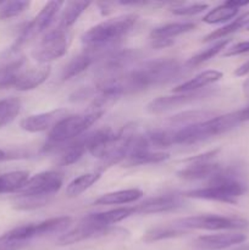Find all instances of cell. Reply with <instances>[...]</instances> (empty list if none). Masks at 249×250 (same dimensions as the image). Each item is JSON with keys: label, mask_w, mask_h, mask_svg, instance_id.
<instances>
[{"label": "cell", "mask_w": 249, "mask_h": 250, "mask_svg": "<svg viewBox=\"0 0 249 250\" xmlns=\"http://www.w3.org/2000/svg\"><path fill=\"white\" fill-rule=\"evenodd\" d=\"M187 231L178 229L176 227H155L145 232L143 236V241L145 243H153V242L163 241V239L177 238V237L185 236Z\"/></svg>", "instance_id": "30"}, {"label": "cell", "mask_w": 249, "mask_h": 250, "mask_svg": "<svg viewBox=\"0 0 249 250\" xmlns=\"http://www.w3.org/2000/svg\"><path fill=\"white\" fill-rule=\"evenodd\" d=\"M149 142V146L155 148H168L173 146V132L167 129H153L145 134Z\"/></svg>", "instance_id": "32"}, {"label": "cell", "mask_w": 249, "mask_h": 250, "mask_svg": "<svg viewBox=\"0 0 249 250\" xmlns=\"http://www.w3.org/2000/svg\"><path fill=\"white\" fill-rule=\"evenodd\" d=\"M211 93L212 90L204 89L203 92L202 90H197V92L189 93H177L176 95L158 97L146 105V110L153 115H160L164 114V112L170 111V110L177 109L180 106H185V105L190 104L193 102H197L202 98L209 97Z\"/></svg>", "instance_id": "9"}, {"label": "cell", "mask_w": 249, "mask_h": 250, "mask_svg": "<svg viewBox=\"0 0 249 250\" xmlns=\"http://www.w3.org/2000/svg\"><path fill=\"white\" fill-rule=\"evenodd\" d=\"M109 227H104L98 224L92 215L83 217L80 224L72 229L71 231L66 232L65 234L58 239V246H71V244L80 243V242L85 241V239L93 238V237L103 236L109 231Z\"/></svg>", "instance_id": "10"}, {"label": "cell", "mask_w": 249, "mask_h": 250, "mask_svg": "<svg viewBox=\"0 0 249 250\" xmlns=\"http://www.w3.org/2000/svg\"><path fill=\"white\" fill-rule=\"evenodd\" d=\"M100 172H88L84 175H81L80 177L71 181L66 187V194L70 198H76L89 189L93 185L99 181Z\"/></svg>", "instance_id": "27"}, {"label": "cell", "mask_w": 249, "mask_h": 250, "mask_svg": "<svg viewBox=\"0 0 249 250\" xmlns=\"http://www.w3.org/2000/svg\"><path fill=\"white\" fill-rule=\"evenodd\" d=\"M62 1H49L46 2L43 6V9L39 11V14L32 20L29 23H27V26L22 29L21 34L17 38L16 43L12 45V50L19 51L23 44L28 43L29 41H32L33 38L38 37L39 34L43 33L50 23L53 22L54 17L56 16L58 11L60 10V7L62 6Z\"/></svg>", "instance_id": "7"}, {"label": "cell", "mask_w": 249, "mask_h": 250, "mask_svg": "<svg viewBox=\"0 0 249 250\" xmlns=\"http://www.w3.org/2000/svg\"><path fill=\"white\" fill-rule=\"evenodd\" d=\"M31 2L29 1H9L2 2V6L0 7V20L5 21V20L12 19L22 12L26 11L29 7Z\"/></svg>", "instance_id": "34"}, {"label": "cell", "mask_w": 249, "mask_h": 250, "mask_svg": "<svg viewBox=\"0 0 249 250\" xmlns=\"http://www.w3.org/2000/svg\"><path fill=\"white\" fill-rule=\"evenodd\" d=\"M62 183L63 178L61 173L56 171H44L29 177L17 194L51 198L60 190Z\"/></svg>", "instance_id": "8"}, {"label": "cell", "mask_w": 249, "mask_h": 250, "mask_svg": "<svg viewBox=\"0 0 249 250\" xmlns=\"http://www.w3.org/2000/svg\"><path fill=\"white\" fill-rule=\"evenodd\" d=\"M231 43V39H221V41H217L216 43L212 44L211 46H209L208 49H205L204 51H200V53L195 54L194 56L189 59L187 61V65L190 67H194V66H199L202 63L207 62L210 59L215 58L217 54L221 53L222 50H226V46Z\"/></svg>", "instance_id": "28"}, {"label": "cell", "mask_w": 249, "mask_h": 250, "mask_svg": "<svg viewBox=\"0 0 249 250\" xmlns=\"http://www.w3.org/2000/svg\"><path fill=\"white\" fill-rule=\"evenodd\" d=\"M4 159H6V153H5L4 150H1V149H0V161L4 160Z\"/></svg>", "instance_id": "40"}, {"label": "cell", "mask_w": 249, "mask_h": 250, "mask_svg": "<svg viewBox=\"0 0 249 250\" xmlns=\"http://www.w3.org/2000/svg\"><path fill=\"white\" fill-rule=\"evenodd\" d=\"M70 43L71 39L67 31L60 28L54 29L46 33L43 39H41L32 55L37 62L41 65H46L48 62L62 58L67 53Z\"/></svg>", "instance_id": "6"}, {"label": "cell", "mask_w": 249, "mask_h": 250, "mask_svg": "<svg viewBox=\"0 0 249 250\" xmlns=\"http://www.w3.org/2000/svg\"><path fill=\"white\" fill-rule=\"evenodd\" d=\"M239 117H241V121H249V105L243 110H239Z\"/></svg>", "instance_id": "38"}, {"label": "cell", "mask_w": 249, "mask_h": 250, "mask_svg": "<svg viewBox=\"0 0 249 250\" xmlns=\"http://www.w3.org/2000/svg\"><path fill=\"white\" fill-rule=\"evenodd\" d=\"M95 58H98V55L90 53V51H84L81 55L76 56L72 60L68 61L65 65L62 70V75H61V80L62 81H68L71 78L77 77L78 75L83 72V71L87 70L93 62H94Z\"/></svg>", "instance_id": "20"}, {"label": "cell", "mask_w": 249, "mask_h": 250, "mask_svg": "<svg viewBox=\"0 0 249 250\" xmlns=\"http://www.w3.org/2000/svg\"><path fill=\"white\" fill-rule=\"evenodd\" d=\"M143 197V192L141 189H124L116 190V192H110L106 194H103L98 199H95L94 205H121L129 204V203L137 202Z\"/></svg>", "instance_id": "19"}, {"label": "cell", "mask_w": 249, "mask_h": 250, "mask_svg": "<svg viewBox=\"0 0 249 250\" xmlns=\"http://www.w3.org/2000/svg\"><path fill=\"white\" fill-rule=\"evenodd\" d=\"M182 205L183 202L181 197L176 194H165L144 200L141 204L136 205L134 210H136V214L141 215L161 214V212L173 211Z\"/></svg>", "instance_id": "12"}, {"label": "cell", "mask_w": 249, "mask_h": 250, "mask_svg": "<svg viewBox=\"0 0 249 250\" xmlns=\"http://www.w3.org/2000/svg\"><path fill=\"white\" fill-rule=\"evenodd\" d=\"M173 227L183 231L205 229V231H238L248 229L249 221L238 216H220V215H198L176 220Z\"/></svg>", "instance_id": "5"}, {"label": "cell", "mask_w": 249, "mask_h": 250, "mask_svg": "<svg viewBox=\"0 0 249 250\" xmlns=\"http://www.w3.org/2000/svg\"><path fill=\"white\" fill-rule=\"evenodd\" d=\"M249 73V60H247L246 62L242 63L241 66L234 70V76L237 77H243V76H247Z\"/></svg>", "instance_id": "37"}, {"label": "cell", "mask_w": 249, "mask_h": 250, "mask_svg": "<svg viewBox=\"0 0 249 250\" xmlns=\"http://www.w3.org/2000/svg\"><path fill=\"white\" fill-rule=\"evenodd\" d=\"M247 29H248V31H249V27H248V28H247Z\"/></svg>", "instance_id": "43"}, {"label": "cell", "mask_w": 249, "mask_h": 250, "mask_svg": "<svg viewBox=\"0 0 249 250\" xmlns=\"http://www.w3.org/2000/svg\"><path fill=\"white\" fill-rule=\"evenodd\" d=\"M248 5L249 1L229 0V1L224 2V4L219 5V6L210 10V11L203 17V22H205V23L208 24H217L224 23V22H228L238 15L241 7L248 6Z\"/></svg>", "instance_id": "15"}, {"label": "cell", "mask_w": 249, "mask_h": 250, "mask_svg": "<svg viewBox=\"0 0 249 250\" xmlns=\"http://www.w3.org/2000/svg\"><path fill=\"white\" fill-rule=\"evenodd\" d=\"M224 77V73L220 72L217 70H208L203 71V72L198 73L190 80L186 81V82L181 83L177 87L173 88L172 92L175 93H189V92H197V90L204 89V87L212 84V83L217 82Z\"/></svg>", "instance_id": "16"}, {"label": "cell", "mask_w": 249, "mask_h": 250, "mask_svg": "<svg viewBox=\"0 0 249 250\" xmlns=\"http://www.w3.org/2000/svg\"><path fill=\"white\" fill-rule=\"evenodd\" d=\"M0 5H2V2H0Z\"/></svg>", "instance_id": "42"}, {"label": "cell", "mask_w": 249, "mask_h": 250, "mask_svg": "<svg viewBox=\"0 0 249 250\" xmlns=\"http://www.w3.org/2000/svg\"><path fill=\"white\" fill-rule=\"evenodd\" d=\"M21 111V102L17 98H6L0 100V127L14 121Z\"/></svg>", "instance_id": "29"}, {"label": "cell", "mask_w": 249, "mask_h": 250, "mask_svg": "<svg viewBox=\"0 0 249 250\" xmlns=\"http://www.w3.org/2000/svg\"><path fill=\"white\" fill-rule=\"evenodd\" d=\"M66 116H68L67 110L55 109L48 112L29 115L20 122V126L23 131L29 132V133H38V132L48 131V129L51 131Z\"/></svg>", "instance_id": "11"}, {"label": "cell", "mask_w": 249, "mask_h": 250, "mask_svg": "<svg viewBox=\"0 0 249 250\" xmlns=\"http://www.w3.org/2000/svg\"><path fill=\"white\" fill-rule=\"evenodd\" d=\"M237 250H249V247H247V248H242V249H237Z\"/></svg>", "instance_id": "41"}, {"label": "cell", "mask_w": 249, "mask_h": 250, "mask_svg": "<svg viewBox=\"0 0 249 250\" xmlns=\"http://www.w3.org/2000/svg\"><path fill=\"white\" fill-rule=\"evenodd\" d=\"M136 214L134 207L132 208H119V209L109 210V211L104 212H97V214H90L93 219L98 222L99 225L104 227H109L111 225L121 222L124 220L128 219L132 215Z\"/></svg>", "instance_id": "25"}, {"label": "cell", "mask_w": 249, "mask_h": 250, "mask_svg": "<svg viewBox=\"0 0 249 250\" xmlns=\"http://www.w3.org/2000/svg\"><path fill=\"white\" fill-rule=\"evenodd\" d=\"M195 28V23L193 22H175V23L163 24V26L155 27L150 32V38L153 42L159 41H171L175 37L181 36V34L188 33Z\"/></svg>", "instance_id": "18"}, {"label": "cell", "mask_w": 249, "mask_h": 250, "mask_svg": "<svg viewBox=\"0 0 249 250\" xmlns=\"http://www.w3.org/2000/svg\"><path fill=\"white\" fill-rule=\"evenodd\" d=\"M170 158V154L164 151H146L141 155L133 156L124 161L127 166H138V165H149V164H159L166 161Z\"/></svg>", "instance_id": "31"}, {"label": "cell", "mask_w": 249, "mask_h": 250, "mask_svg": "<svg viewBox=\"0 0 249 250\" xmlns=\"http://www.w3.org/2000/svg\"><path fill=\"white\" fill-rule=\"evenodd\" d=\"M247 53H249V41H243L227 48L226 51L222 54V56H225V58H231V56L242 55V54Z\"/></svg>", "instance_id": "36"}, {"label": "cell", "mask_w": 249, "mask_h": 250, "mask_svg": "<svg viewBox=\"0 0 249 250\" xmlns=\"http://www.w3.org/2000/svg\"><path fill=\"white\" fill-rule=\"evenodd\" d=\"M137 20V15L126 14L95 24L83 33V45L87 48V51L100 56V53H105L106 49H110L126 37L132 31Z\"/></svg>", "instance_id": "2"}, {"label": "cell", "mask_w": 249, "mask_h": 250, "mask_svg": "<svg viewBox=\"0 0 249 250\" xmlns=\"http://www.w3.org/2000/svg\"><path fill=\"white\" fill-rule=\"evenodd\" d=\"M209 7L208 4H202V2H195V4H187V2H177L173 4L171 7V12L177 16H192L203 12Z\"/></svg>", "instance_id": "35"}, {"label": "cell", "mask_w": 249, "mask_h": 250, "mask_svg": "<svg viewBox=\"0 0 249 250\" xmlns=\"http://www.w3.org/2000/svg\"><path fill=\"white\" fill-rule=\"evenodd\" d=\"M239 111L220 115L173 132V144H192L225 134L241 124Z\"/></svg>", "instance_id": "3"}, {"label": "cell", "mask_w": 249, "mask_h": 250, "mask_svg": "<svg viewBox=\"0 0 249 250\" xmlns=\"http://www.w3.org/2000/svg\"><path fill=\"white\" fill-rule=\"evenodd\" d=\"M221 168L219 164L210 161V163H194L188 164L182 170L177 171V176L180 178L187 181L204 180V178H211L217 171Z\"/></svg>", "instance_id": "17"}, {"label": "cell", "mask_w": 249, "mask_h": 250, "mask_svg": "<svg viewBox=\"0 0 249 250\" xmlns=\"http://www.w3.org/2000/svg\"><path fill=\"white\" fill-rule=\"evenodd\" d=\"M62 146V153H61L60 159H59V164L61 166H68L77 163L82 158L83 154L87 151L83 137H78V138L63 144Z\"/></svg>", "instance_id": "21"}, {"label": "cell", "mask_w": 249, "mask_h": 250, "mask_svg": "<svg viewBox=\"0 0 249 250\" xmlns=\"http://www.w3.org/2000/svg\"><path fill=\"white\" fill-rule=\"evenodd\" d=\"M29 173L27 171H12L0 175V194L17 193L24 183L28 181Z\"/></svg>", "instance_id": "22"}, {"label": "cell", "mask_w": 249, "mask_h": 250, "mask_svg": "<svg viewBox=\"0 0 249 250\" xmlns=\"http://www.w3.org/2000/svg\"><path fill=\"white\" fill-rule=\"evenodd\" d=\"M243 90H244V94H246L247 97H249V78L246 81V82H244Z\"/></svg>", "instance_id": "39"}, {"label": "cell", "mask_w": 249, "mask_h": 250, "mask_svg": "<svg viewBox=\"0 0 249 250\" xmlns=\"http://www.w3.org/2000/svg\"><path fill=\"white\" fill-rule=\"evenodd\" d=\"M249 27V11L244 12L243 15L237 17L236 20H233L232 22L227 23L226 26L221 27V28H217L215 29L214 32L209 33L208 36L204 37L203 41L204 42H210V41H215V39H224L225 37L229 36V34L234 33V32L239 31L242 28H248Z\"/></svg>", "instance_id": "24"}, {"label": "cell", "mask_w": 249, "mask_h": 250, "mask_svg": "<svg viewBox=\"0 0 249 250\" xmlns=\"http://www.w3.org/2000/svg\"><path fill=\"white\" fill-rule=\"evenodd\" d=\"M51 68L49 65H39L38 67H32L27 71H21L16 77L14 83V88L21 92L36 89L41 84H43L49 78Z\"/></svg>", "instance_id": "14"}, {"label": "cell", "mask_w": 249, "mask_h": 250, "mask_svg": "<svg viewBox=\"0 0 249 250\" xmlns=\"http://www.w3.org/2000/svg\"><path fill=\"white\" fill-rule=\"evenodd\" d=\"M248 189L242 166L231 165L222 167L212 176L204 188L188 190L183 197L193 199L215 200V202L236 204Z\"/></svg>", "instance_id": "1"}, {"label": "cell", "mask_w": 249, "mask_h": 250, "mask_svg": "<svg viewBox=\"0 0 249 250\" xmlns=\"http://www.w3.org/2000/svg\"><path fill=\"white\" fill-rule=\"evenodd\" d=\"M246 239V234L239 233V232H228V233L199 237L195 241V246L203 250H222L244 243Z\"/></svg>", "instance_id": "13"}, {"label": "cell", "mask_w": 249, "mask_h": 250, "mask_svg": "<svg viewBox=\"0 0 249 250\" xmlns=\"http://www.w3.org/2000/svg\"><path fill=\"white\" fill-rule=\"evenodd\" d=\"M104 111H88L84 114L68 115L65 119L61 120L50 132L48 136V142L45 144V150L56 149V146H63L73 139L82 136L92 125H94Z\"/></svg>", "instance_id": "4"}, {"label": "cell", "mask_w": 249, "mask_h": 250, "mask_svg": "<svg viewBox=\"0 0 249 250\" xmlns=\"http://www.w3.org/2000/svg\"><path fill=\"white\" fill-rule=\"evenodd\" d=\"M50 200L48 197H36V195H17L14 202V208L17 210H34L46 205Z\"/></svg>", "instance_id": "33"}, {"label": "cell", "mask_w": 249, "mask_h": 250, "mask_svg": "<svg viewBox=\"0 0 249 250\" xmlns=\"http://www.w3.org/2000/svg\"><path fill=\"white\" fill-rule=\"evenodd\" d=\"M89 6V2L85 1H71L66 4V9L63 10L62 15L60 17L59 22V28L67 31L72 24L76 23L81 15L87 10Z\"/></svg>", "instance_id": "26"}, {"label": "cell", "mask_w": 249, "mask_h": 250, "mask_svg": "<svg viewBox=\"0 0 249 250\" xmlns=\"http://www.w3.org/2000/svg\"><path fill=\"white\" fill-rule=\"evenodd\" d=\"M215 112L212 111H202V110H194V111H185L181 114L175 115L167 120L171 126H181L183 127L190 126V125L199 124V122L207 121V120L215 117Z\"/></svg>", "instance_id": "23"}]
</instances>
